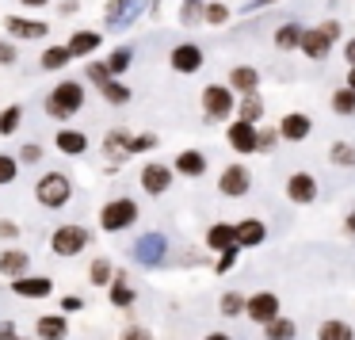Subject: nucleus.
Wrapping results in <instances>:
<instances>
[{"label":"nucleus","mask_w":355,"mask_h":340,"mask_svg":"<svg viewBox=\"0 0 355 340\" xmlns=\"http://www.w3.org/2000/svg\"><path fill=\"white\" fill-rule=\"evenodd\" d=\"M347 62H352V69H355V39L347 42Z\"/></svg>","instance_id":"603ef678"},{"label":"nucleus","mask_w":355,"mask_h":340,"mask_svg":"<svg viewBox=\"0 0 355 340\" xmlns=\"http://www.w3.org/2000/svg\"><path fill=\"white\" fill-rule=\"evenodd\" d=\"M27 268H31V256H27L24 248H8V253H0V275L19 279V275H27Z\"/></svg>","instance_id":"f8f14e48"},{"label":"nucleus","mask_w":355,"mask_h":340,"mask_svg":"<svg viewBox=\"0 0 355 340\" xmlns=\"http://www.w3.org/2000/svg\"><path fill=\"white\" fill-rule=\"evenodd\" d=\"M88 279H92L96 287H111V279H115V275H111V264L107 260H96L92 268H88Z\"/></svg>","instance_id":"473e14b6"},{"label":"nucleus","mask_w":355,"mask_h":340,"mask_svg":"<svg viewBox=\"0 0 355 340\" xmlns=\"http://www.w3.org/2000/svg\"><path fill=\"white\" fill-rule=\"evenodd\" d=\"M134 218H138V207H134L130 199H115V203H107V207H103L100 226L107 233H119V230H126V226H134Z\"/></svg>","instance_id":"7ed1b4c3"},{"label":"nucleus","mask_w":355,"mask_h":340,"mask_svg":"<svg viewBox=\"0 0 355 340\" xmlns=\"http://www.w3.org/2000/svg\"><path fill=\"white\" fill-rule=\"evenodd\" d=\"M344 226H347V233H355V214H347V222H344Z\"/></svg>","instance_id":"864d4df0"},{"label":"nucleus","mask_w":355,"mask_h":340,"mask_svg":"<svg viewBox=\"0 0 355 340\" xmlns=\"http://www.w3.org/2000/svg\"><path fill=\"white\" fill-rule=\"evenodd\" d=\"M286 195H291L294 203H313L317 195V180L306 176V172H294L291 180H286Z\"/></svg>","instance_id":"dca6fc26"},{"label":"nucleus","mask_w":355,"mask_h":340,"mask_svg":"<svg viewBox=\"0 0 355 340\" xmlns=\"http://www.w3.org/2000/svg\"><path fill=\"white\" fill-rule=\"evenodd\" d=\"M317 340H355V332H352V325H347V321H321Z\"/></svg>","instance_id":"393cba45"},{"label":"nucleus","mask_w":355,"mask_h":340,"mask_svg":"<svg viewBox=\"0 0 355 340\" xmlns=\"http://www.w3.org/2000/svg\"><path fill=\"white\" fill-rule=\"evenodd\" d=\"M230 80H233V88H237V92H245V96H252L256 92V69H248V65H241V69H233L230 73Z\"/></svg>","instance_id":"c85d7f7f"},{"label":"nucleus","mask_w":355,"mask_h":340,"mask_svg":"<svg viewBox=\"0 0 355 340\" xmlns=\"http://www.w3.org/2000/svg\"><path fill=\"white\" fill-rule=\"evenodd\" d=\"M58 149L77 157V153H85V149H88V138L80 130H62V134H58Z\"/></svg>","instance_id":"a878e982"},{"label":"nucleus","mask_w":355,"mask_h":340,"mask_svg":"<svg viewBox=\"0 0 355 340\" xmlns=\"http://www.w3.org/2000/svg\"><path fill=\"white\" fill-rule=\"evenodd\" d=\"M207 245H210V248H218V253H225V248H233V245H237V241H233V226H225V222L210 226V233H207Z\"/></svg>","instance_id":"4be33fe9"},{"label":"nucleus","mask_w":355,"mask_h":340,"mask_svg":"<svg viewBox=\"0 0 355 340\" xmlns=\"http://www.w3.org/2000/svg\"><path fill=\"white\" fill-rule=\"evenodd\" d=\"M80 103H85V88H80L77 80H65V85H58L54 92H50L46 111L54 119H65V115H73V111H80Z\"/></svg>","instance_id":"f257e3e1"},{"label":"nucleus","mask_w":355,"mask_h":340,"mask_svg":"<svg viewBox=\"0 0 355 340\" xmlns=\"http://www.w3.org/2000/svg\"><path fill=\"white\" fill-rule=\"evenodd\" d=\"M85 245H88V233L80 230V226H62V230H54V237H50L54 256H77Z\"/></svg>","instance_id":"20e7f679"},{"label":"nucleus","mask_w":355,"mask_h":340,"mask_svg":"<svg viewBox=\"0 0 355 340\" xmlns=\"http://www.w3.org/2000/svg\"><path fill=\"white\" fill-rule=\"evenodd\" d=\"M222 314H225V317H241V314H245V298H241L237 291L222 294Z\"/></svg>","instance_id":"e433bc0d"},{"label":"nucleus","mask_w":355,"mask_h":340,"mask_svg":"<svg viewBox=\"0 0 355 340\" xmlns=\"http://www.w3.org/2000/svg\"><path fill=\"white\" fill-rule=\"evenodd\" d=\"M123 340H153V332H149V329H138V325H130V329L123 332Z\"/></svg>","instance_id":"49530a36"},{"label":"nucleus","mask_w":355,"mask_h":340,"mask_svg":"<svg viewBox=\"0 0 355 340\" xmlns=\"http://www.w3.org/2000/svg\"><path fill=\"white\" fill-rule=\"evenodd\" d=\"M302 35H306V31H302L298 24H283L275 31V46L279 50H294V46H302Z\"/></svg>","instance_id":"bb28decb"},{"label":"nucleus","mask_w":355,"mask_h":340,"mask_svg":"<svg viewBox=\"0 0 355 340\" xmlns=\"http://www.w3.org/2000/svg\"><path fill=\"white\" fill-rule=\"evenodd\" d=\"M245 317H252L256 325H271L279 317V298L271 291H260L252 298H245Z\"/></svg>","instance_id":"39448f33"},{"label":"nucleus","mask_w":355,"mask_h":340,"mask_svg":"<svg viewBox=\"0 0 355 340\" xmlns=\"http://www.w3.org/2000/svg\"><path fill=\"white\" fill-rule=\"evenodd\" d=\"M4 27H8L16 39H46V24H39V19H19V16H8L4 19Z\"/></svg>","instance_id":"a211bd4d"},{"label":"nucleus","mask_w":355,"mask_h":340,"mask_svg":"<svg viewBox=\"0 0 355 340\" xmlns=\"http://www.w3.org/2000/svg\"><path fill=\"white\" fill-rule=\"evenodd\" d=\"M260 115H263V103L256 100V96H245V103H241V123H248V126H252Z\"/></svg>","instance_id":"72a5a7b5"},{"label":"nucleus","mask_w":355,"mask_h":340,"mask_svg":"<svg viewBox=\"0 0 355 340\" xmlns=\"http://www.w3.org/2000/svg\"><path fill=\"white\" fill-rule=\"evenodd\" d=\"M16 172H19V164L12 161V157H0V184H12Z\"/></svg>","instance_id":"a19ab883"},{"label":"nucleus","mask_w":355,"mask_h":340,"mask_svg":"<svg viewBox=\"0 0 355 340\" xmlns=\"http://www.w3.org/2000/svg\"><path fill=\"white\" fill-rule=\"evenodd\" d=\"M230 146L237 149V153H252L256 149V130L248 123H233L230 126Z\"/></svg>","instance_id":"6ab92c4d"},{"label":"nucleus","mask_w":355,"mask_h":340,"mask_svg":"<svg viewBox=\"0 0 355 340\" xmlns=\"http://www.w3.org/2000/svg\"><path fill=\"white\" fill-rule=\"evenodd\" d=\"M202 65V50L195 42H184V46L172 50V69L176 73H195Z\"/></svg>","instance_id":"ddd939ff"},{"label":"nucleus","mask_w":355,"mask_h":340,"mask_svg":"<svg viewBox=\"0 0 355 340\" xmlns=\"http://www.w3.org/2000/svg\"><path fill=\"white\" fill-rule=\"evenodd\" d=\"M237 253H241L237 245H233V248H225V253H222V260H218V275H225V271H230L233 264H237Z\"/></svg>","instance_id":"79ce46f5"},{"label":"nucleus","mask_w":355,"mask_h":340,"mask_svg":"<svg viewBox=\"0 0 355 340\" xmlns=\"http://www.w3.org/2000/svg\"><path fill=\"white\" fill-rule=\"evenodd\" d=\"M263 222L260 218H245V222H237L233 226V241H237V248H248V245H260L263 241Z\"/></svg>","instance_id":"4468645a"},{"label":"nucleus","mask_w":355,"mask_h":340,"mask_svg":"<svg viewBox=\"0 0 355 340\" xmlns=\"http://www.w3.org/2000/svg\"><path fill=\"white\" fill-rule=\"evenodd\" d=\"M77 309H85V298H80V294H65V298H62V314H77Z\"/></svg>","instance_id":"c03bdc74"},{"label":"nucleus","mask_w":355,"mask_h":340,"mask_svg":"<svg viewBox=\"0 0 355 340\" xmlns=\"http://www.w3.org/2000/svg\"><path fill=\"white\" fill-rule=\"evenodd\" d=\"M0 62H16V46H4L0 42Z\"/></svg>","instance_id":"3c124183"},{"label":"nucleus","mask_w":355,"mask_h":340,"mask_svg":"<svg viewBox=\"0 0 355 340\" xmlns=\"http://www.w3.org/2000/svg\"><path fill=\"white\" fill-rule=\"evenodd\" d=\"M164 253H168V241H164V233H146V237H138V245H134V256H138V264H146V268L161 264Z\"/></svg>","instance_id":"423d86ee"},{"label":"nucleus","mask_w":355,"mask_h":340,"mask_svg":"<svg viewBox=\"0 0 355 340\" xmlns=\"http://www.w3.org/2000/svg\"><path fill=\"white\" fill-rule=\"evenodd\" d=\"M149 0H111V8H107V27L111 31H123L126 24H134L138 19V12L146 8Z\"/></svg>","instance_id":"6e6552de"},{"label":"nucleus","mask_w":355,"mask_h":340,"mask_svg":"<svg viewBox=\"0 0 355 340\" xmlns=\"http://www.w3.org/2000/svg\"><path fill=\"white\" fill-rule=\"evenodd\" d=\"M100 92H103V100H107V103H115V108H119V103H126V100H130V88H126V85H119V80H107V85H100Z\"/></svg>","instance_id":"2f4dec72"},{"label":"nucleus","mask_w":355,"mask_h":340,"mask_svg":"<svg viewBox=\"0 0 355 340\" xmlns=\"http://www.w3.org/2000/svg\"><path fill=\"white\" fill-rule=\"evenodd\" d=\"M225 16H230L225 4H210V8H207V24H225Z\"/></svg>","instance_id":"37998d69"},{"label":"nucleus","mask_w":355,"mask_h":340,"mask_svg":"<svg viewBox=\"0 0 355 340\" xmlns=\"http://www.w3.org/2000/svg\"><path fill=\"white\" fill-rule=\"evenodd\" d=\"M218 187H222V195L237 199V195H245V192H248V172L241 169V164H230V169L222 172V180H218Z\"/></svg>","instance_id":"2eb2a0df"},{"label":"nucleus","mask_w":355,"mask_h":340,"mask_svg":"<svg viewBox=\"0 0 355 340\" xmlns=\"http://www.w3.org/2000/svg\"><path fill=\"white\" fill-rule=\"evenodd\" d=\"M207 340H233V337H225V332H210Z\"/></svg>","instance_id":"5fc2aeb1"},{"label":"nucleus","mask_w":355,"mask_h":340,"mask_svg":"<svg viewBox=\"0 0 355 340\" xmlns=\"http://www.w3.org/2000/svg\"><path fill=\"white\" fill-rule=\"evenodd\" d=\"M19 161H42V146H39V142H31V146H24V153H19Z\"/></svg>","instance_id":"a18cd8bd"},{"label":"nucleus","mask_w":355,"mask_h":340,"mask_svg":"<svg viewBox=\"0 0 355 340\" xmlns=\"http://www.w3.org/2000/svg\"><path fill=\"white\" fill-rule=\"evenodd\" d=\"M202 103H207V115L210 119H225L233 111V92L222 85H210L207 92H202Z\"/></svg>","instance_id":"9b49d317"},{"label":"nucleus","mask_w":355,"mask_h":340,"mask_svg":"<svg viewBox=\"0 0 355 340\" xmlns=\"http://www.w3.org/2000/svg\"><path fill=\"white\" fill-rule=\"evenodd\" d=\"M88 80H92V85H107V80H111V73H107V65H100V62H92V65H88Z\"/></svg>","instance_id":"ea45409f"},{"label":"nucleus","mask_w":355,"mask_h":340,"mask_svg":"<svg viewBox=\"0 0 355 340\" xmlns=\"http://www.w3.org/2000/svg\"><path fill=\"white\" fill-rule=\"evenodd\" d=\"M24 4H31V8H39V4H46V0H24Z\"/></svg>","instance_id":"4d7b16f0"},{"label":"nucleus","mask_w":355,"mask_h":340,"mask_svg":"<svg viewBox=\"0 0 355 340\" xmlns=\"http://www.w3.org/2000/svg\"><path fill=\"white\" fill-rule=\"evenodd\" d=\"M69 46H50L46 54H42V69H62V65H69Z\"/></svg>","instance_id":"7c9ffc66"},{"label":"nucleus","mask_w":355,"mask_h":340,"mask_svg":"<svg viewBox=\"0 0 355 340\" xmlns=\"http://www.w3.org/2000/svg\"><path fill=\"white\" fill-rule=\"evenodd\" d=\"M16 340H24V337H16Z\"/></svg>","instance_id":"052dcab7"},{"label":"nucleus","mask_w":355,"mask_h":340,"mask_svg":"<svg viewBox=\"0 0 355 340\" xmlns=\"http://www.w3.org/2000/svg\"><path fill=\"white\" fill-rule=\"evenodd\" d=\"M184 4H195V0H184Z\"/></svg>","instance_id":"bf43d9fd"},{"label":"nucleus","mask_w":355,"mask_h":340,"mask_svg":"<svg viewBox=\"0 0 355 340\" xmlns=\"http://www.w3.org/2000/svg\"><path fill=\"white\" fill-rule=\"evenodd\" d=\"M260 4H271V0H260Z\"/></svg>","instance_id":"13d9d810"},{"label":"nucleus","mask_w":355,"mask_h":340,"mask_svg":"<svg viewBox=\"0 0 355 340\" xmlns=\"http://www.w3.org/2000/svg\"><path fill=\"white\" fill-rule=\"evenodd\" d=\"M69 180L62 176V172H50V176H42L39 180V187H35V195H39V203L42 207H50V210H58V207H65L69 203Z\"/></svg>","instance_id":"f03ea898"},{"label":"nucleus","mask_w":355,"mask_h":340,"mask_svg":"<svg viewBox=\"0 0 355 340\" xmlns=\"http://www.w3.org/2000/svg\"><path fill=\"white\" fill-rule=\"evenodd\" d=\"M100 42H103V39H100L96 31H77V35L69 39V54H92Z\"/></svg>","instance_id":"cd10ccee"},{"label":"nucleus","mask_w":355,"mask_h":340,"mask_svg":"<svg viewBox=\"0 0 355 340\" xmlns=\"http://www.w3.org/2000/svg\"><path fill=\"white\" fill-rule=\"evenodd\" d=\"M336 31H340L336 24H324V27H317V31H306V35H302V50H306L309 58H317V62H321V58L329 54Z\"/></svg>","instance_id":"0eeeda50"},{"label":"nucleus","mask_w":355,"mask_h":340,"mask_svg":"<svg viewBox=\"0 0 355 340\" xmlns=\"http://www.w3.org/2000/svg\"><path fill=\"white\" fill-rule=\"evenodd\" d=\"M347 88H352V92H355V69L347 73Z\"/></svg>","instance_id":"6e6d98bb"},{"label":"nucleus","mask_w":355,"mask_h":340,"mask_svg":"<svg viewBox=\"0 0 355 340\" xmlns=\"http://www.w3.org/2000/svg\"><path fill=\"white\" fill-rule=\"evenodd\" d=\"M168 184H172V172L164 169V164H146V172H141V187H146L149 195L168 192Z\"/></svg>","instance_id":"f3484780"},{"label":"nucleus","mask_w":355,"mask_h":340,"mask_svg":"<svg viewBox=\"0 0 355 340\" xmlns=\"http://www.w3.org/2000/svg\"><path fill=\"white\" fill-rule=\"evenodd\" d=\"M50 291H54V279L50 275H19V279H12V294H19V298H46Z\"/></svg>","instance_id":"1a4fd4ad"},{"label":"nucleus","mask_w":355,"mask_h":340,"mask_svg":"<svg viewBox=\"0 0 355 340\" xmlns=\"http://www.w3.org/2000/svg\"><path fill=\"white\" fill-rule=\"evenodd\" d=\"M153 134H146V138H130V153H138V149H149V146H153Z\"/></svg>","instance_id":"de8ad7c7"},{"label":"nucleus","mask_w":355,"mask_h":340,"mask_svg":"<svg viewBox=\"0 0 355 340\" xmlns=\"http://www.w3.org/2000/svg\"><path fill=\"white\" fill-rule=\"evenodd\" d=\"M130 58H134V54H130L126 46H123V50H115V54H111V62H107V73H126Z\"/></svg>","instance_id":"4c0bfd02"},{"label":"nucleus","mask_w":355,"mask_h":340,"mask_svg":"<svg viewBox=\"0 0 355 340\" xmlns=\"http://www.w3.org/2000/svg\"><path fill=\"white\" fill-rule=\"evenodd\" d=\"M0 340H16V321H0Z\"/></svg>","instance_id":"09e8293b"},{"label":"nucleus","mask_w":355,"mask_h":340,"mask_svg":"<svg viewBox=\"0 0 355 340\" xmlns=\"http://www.w3.org/2000/svg\"><path fill=\"white\" fill-rule=\"evenodd\" d=\"M16 233H19L16 222H0V237H16Z\"/></svg>","instance_id":"8fccbe9b"},{"label":"nucleus","mask_w":355,"mask_h":340,"mask_svg":"<svg viewBox=\"0 0 355 340\" xmlns=\"http://www.w3.org/2000/svg\"><path fill=\"white\" fill-rule=\"evenodd\" d=\"M332 108H336L340 115H355V92L352 88H340V92L332 96Z\"/></svg>","instance_id":"f704fd0d"},{"label":"nucleus","mask_w":355,"mask_h":340,"mask_svg":"<svg viewBox=\"0 0 355 340\" xmlns=\"http://www.w3.org/2000/svg\"><path fill=\"white\" fill-rule=\"evenodd\" d=\"M111 306H119V309L134 306V287L126 283V275H115V279H111Z\"/></svg>","instance_id":"5701e85b"},{"label":"nucleus","mask_w":355,"mask_h":340,"mask_svg":"<svg viewBox=\"0 0 355 340\" xmlns=\"http://www.w3.org/2000/svg\"><path fill=\"white\" fill-rule=\"evenodd\" d=\"M176 169L184 172V176H202V172H207V161H202V153H195V149H184V153L176 157Z\"/></svg>","instance_id":"b1692460"},{"label":"nucleus","mask_w":355,"mask_h":340,"mask_svg":"<svg viewBox=\"0 0 355 340\" xmlns=\"http://www.w3.org/2000/svg\"><path fill=\"white\" fill-rule=\"evenodd\" d=\"M263 337L268 340H294L298 337V325H294L291 317H275L271 325H263Z\"/></svg>","instance_id":"412c9836"},{"label":"nucleus","mask_w":355,"mask_h":340,"mask_svg":"<svg viewBox=\"0 0 355 340\" xmlns=\"http://www.w3.org/2000/svg\"><path fill=\"white\" fill-rule=\"evenodd\" d=\"M332 164H340V169H352V164H355V146H347V142L332 146Z\"/></svg>","instance_id":"c9c22d12"},{"label":"nucleus","mask_w":355,"mask_h":340,"mask_svg":"<svg viewBox=\"0 0 355 340\" xmlns=\"http://www.w3.org/2000/svg\"><path fill=\"white\" fill-rule=\"evenodd\" d=\"M279 134H283L286 142H302L309 134V119L306 115H286L283 126H279Z\"/></svg>","instance_id":"aec40b11"},{"label":"nucleus","mask_w":355,"mask_h":340,"mask_svg":"<svg viewBox=\"0 0 355 340\" xmlns=\"http://www.w3.org/2000/svg\"><path fill=\"white\" fill-rule=\"evenodd\" d=\"M19 115H24L19 108H8V111H4V115H0V134H12V130H16V126H19Z\"/></svg>","instance_id":"58836bf2"},{"label":"nucleus","mask_w":355,"mask_h":340,"mask_svg":"<svg viewBox=\"0 0 355 340\" xmlns=\"http://www.w3.org/2000/svg\"><path fill=\"white\" fill-rule=\"evenodd\" d=\"M35 337L39 340H65L69 337V317L65 314H42L35 321Z\"/></svg>","instance_id":"9d476101"},{"label":"nucleus","mask_w":355,"mask_h":340,"mask_svg":"<svg viewBox=\"0 0 355 340\" xmlns=\"http://www.w3.org/2000/svg\"><path fill=\"white\" fill-rule=\"evenodd\" d=\"M103 149H107L111 161H123V157L130 153V138H126L123 130H111V134H107V146H103Z\"/></svg>","instance_id":"c756f323"}]
</instances>
